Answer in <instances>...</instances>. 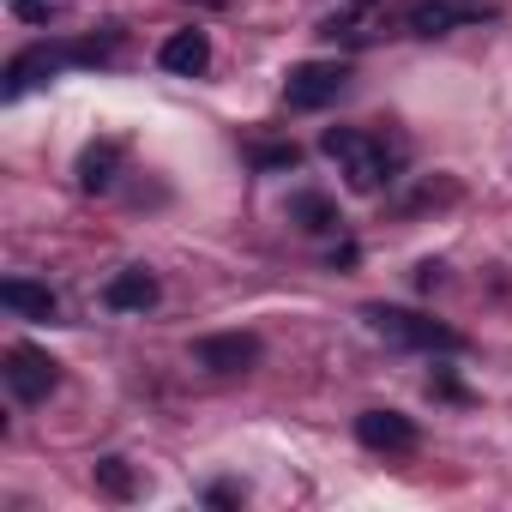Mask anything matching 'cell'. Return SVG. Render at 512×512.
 <instances>
[{
  "mask_svg": "<svg viewBox=\"0 0 512 512\" xmlns=\"http://www.w3.org/2000/svg\"><path fill=\"white\" fill-rule=\"evenodd\" d=\"M320 151L338 163V175L356 193H380L404 169V139H386V133H368V127H326Z\"/></svg>",
  "mask_w": 512,
  "mask_h": 512,
  "instance_id": "obj_1",
  "label": "cell"
},
{
  "mask_svg": "<svg viewBox=\"0 0 512 512\" xmlns=\"http://www.w3.org/2000/svg\"><path fill=\"white\" fill-rule=\"evenodd\" d=\"M193 362L205 374H247L253 362H260V338L253 332H217V338H199L193 344Z\"/></svg>",
  "mask_w": 512,
  "mask_h": 512,
  "instance_id": "obj_7",
  "label": "cell"
},
{
  "mask_svg": "<svg viewBox=\"0 0 512 512\" xmlns=\"http://www.w3.org/2000/svg\"><path fill=\"white\" fill-rule=\"evenodd\" d=\"M488 19H494L488 0H416L410 7V31L416 37H452V31L488 25Z\"/></svg>",
  "mask_w": 512,
  "mask_h": 512,
  "instance_id": "obj_6",
  "label": "cell"
},
{
  "mask_svg": "<svg viewBox=\"0 0 512 512\" xmlns=\"http://www.w3.org/2000/svg\"><path fill=\"white\" fill-rule=\"evenodd\" d=\"M356 440L368 452H416V422L398 410H362L356 416Z\"/></svg>",
  "mask_w": 512,
  "mask_h": 512,
  "instance_id": "obj_8",
  "label": "cell"
},
{
  "mask_svg": "<svg viewBox=\"0 0 512 512\" xmlns=\"http://www.w3.org/2000/svg\"><path fill=\"white\" fill-rule=\"evenodd\" d=\"M55 386H61V368H55L49 350H37V344H13L7 350V392L19 404H43Z\"/></svg>",
  "mask_w": 512,
  "mask_h": 512,
  "instance_id": "obj_5",
  "label": "cell"
},
{
  "mask_svg": "<svg viewBox=\"0 0 512 512\" xmlns=\"http://www.w3.org/2000/svg\"><path fill=\"white\" fill-rule=\"evenodd\" d=\"M109 49H115V37H109V43H37V49L13 55V67H7V97H25V91L49 85V79L67 73V67H97V61H109Z\"/></svg>",
  "mask_w": 512,
  "mask_h": 512,
  "instance_id": "obj_2",
  "label": "cell"
},
{
  "mask_svg": "<svg viewBox=\"0 0 512 512\" xmlns=\"http://www.w3.org/2000/svg\"><path fill=\"white\" fill-rule=\"evenodd\" d=\"M115 169H121V145L103 139V145H85L79 151V187L85 193H109L115 187Z\"/></svg>",
  "mask_w": 512,
  "mask_h": 512,
  "instance_id": "obj_12",
  "label": "cell"
},
{
  "mask_svg": "<svg viewBox=\"0 0 512 512\" xmlns=\"http://www.w3.org/2000/svg\"><path fill=\"white\" fill-rule=\"evenodd\" d=\"M290 223L308 229V235H332V229H338V205H332L326 193H296V199H290Z\"/></svg>",
  "mask_w": 512,
  "mask_h": 512,
  "instance_id": "obj_14",
  "label": "cell"
},
{
  "mask_svg": "<svg viewBox=\"0 0 512 512\" xmlns=\"http://www.w3.org/2000/svg\"><path fill=\"white\" fill-rule=\"evenodd\" d=\"M13 13H19V19H31V25H49V19H55L49 0H13Z\"/></svg>",
  "mask_w": 512,
  "mask_h": 512,
  "instance_id": "obj_16",
  "label": "cell"
},
{
  "mask_svg": "<svg viewBox=\"0 0 512 512\" xmlns=\"http://www.w3.org/2000/svg\"><path fill=\"white\" fill-rule=\"evenodd\" d=\"M157 278L145 272V266H127V272H115L109 284H103V308L109 314H145V308H157Z\"/></svg>",
  "mask_w": 512,
  "mask_h": 512,
  "instance_id": "obj_9",
  "label": "cell"
},
{
  "mask_svg": "<svg viewBox=\"0 0 512 512\" xmlns=\"http://www.w3.org/2000/svg\"><path fill=\"white\" fill-rule=\"evenodd\" d=\"M344 91H350V67H344V61H302V67H290V79H284V103L302 109V115L332 109Z\"/></svg>",
  "mask_w": 512,
  "mask_h": 512,
  "instance_id": "obj_4",
  "label": "cell"
},
{
  "mask_svg": "<svg viewBox=\"0 0 512 512\" xmlns=\"http://www.w3.org/2000/svg\"><path fill=\"white\" fill-rule=\"evenodd\" d=\"M0 302H7L19 320H55V290L31 284V278H7V284H0Z\"/></svg>",
  "mask_w": 512,
  "mask_h": 512,
  "instance_id": "obj_11",
  "label": "cell"
},
{
  "mask_svg": "<svg viewBox=\"0 0 512 512\" xmlns=\"http://www.w3.org/2000/svg\"><path fill=\"white\" fill-rule=\"evenodd\" d=\"M380 7H386V0H344V7L332 13V25H326V37H332V43H338V37H344V43H368V37H374L368 25H374Z\"/></svg>",
  "mask_w": 512,
  "mask_h": 512,
  "instance_id": "obj_13",
  "label": "cell"
},
{
  "mask_svg": "<svg viewBox=\"0 0 512 512\" xmlns=\"http://www.w3.org/2000/svg\"><path fill=\"white\" fill-rule=\"evenodd\" d=\"M157 67L175 73V79H199V73L211 67V37H205V31H175V37H163Z\"/></svg>",
  "mask_w": 512,
  "mask_h": 512,
  "instance_id": "obj_10",
  "label": "cell"
},
{
  "mask_svg": "<svg viewBox=\"0 0 512 512\" xmlns=\"http://www.w3.org/2000/svg\"><path fill=\"white\" fill-rule=\"evenodd\" d=\"M91 476H97V488H103L109 500H133V494H139V476H133V464H127V458H97V470H91Z\"/></svg>",
  "mask_w": 512,
  "mask_h": 512,
  "instance_id": "obj_15",
  "label": "cell"
},
{
  "mask_svg": "<svg viewBox=\"0 0 512 512\" xmlns=\"http://www.w3.org/2000/svg\"><path fill=\"white\" fill-rule=\"evenodd\" d=\"M362 320H368L374 338H386V344H398V350H428V356H458V350H464V338H458L452 326H440V320H428V314H410V308L374 302V308H362Z\"/></svg>",
  "mask_w": 512,
  "mask_h": 512,
  "instance_id": "obj_3",
  "label": "cell"
}]
</instances>
